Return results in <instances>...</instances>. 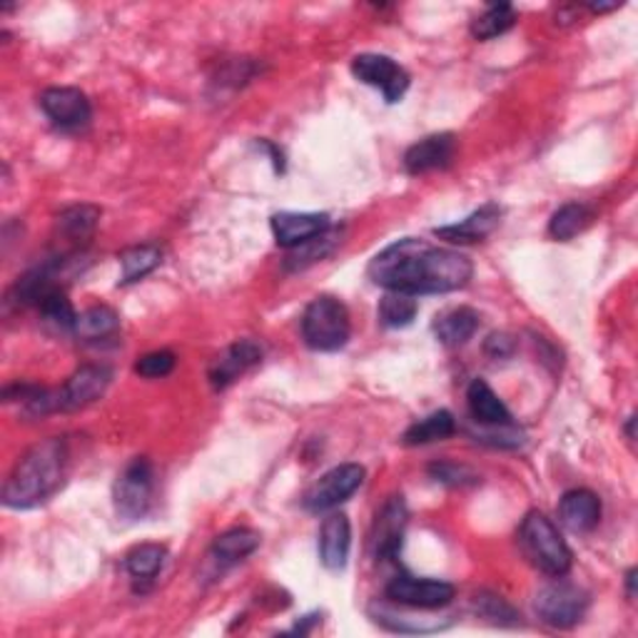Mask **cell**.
<instances>
[{"mask_svg": "<svg viewBox=\"0 0 638 638\" xmlns=\"http://www.w3.org/2000/svg\"><path fill=\"white\" fill-rule=\"evenodd\" d=\"M369 280L387 292L405 295H447L467 288L474 265L464 252L434 247L430 242L405 238L384 247L367 267Z\"/></svg>", "mask_w": 638, "mask_h": 638, "instance_id": "obj_1", "label": "cell"}, {"mask_svg": "<svg viewBox=\"0 0 638 638\" xmlns=\"http://www.w3.org/2000/svg\"><path fill=\"white\" fill-rule=\"evenodd\" d=\"M65 467H68V444L61 436L38 442L18 459L13 474L3 486V503L8 509H33L48 501L61 489Z\"/></svg>", "mask_w": 638, "mask_h": 638, "instance_id": "obj_2", "label": "cell"}, {"mask_svg": "<svg viewBox=\"0 0 638 638\" xmlns=\"http://www.w3.org/2000/svg\"><path fill=\"white\" fill-rule=\"evenodd\" d=\"M519 547L536 569L553 578L566 576L574 564V557H571L566 541L561 539L559 528L541 511H528L524 516L522 526H519Z\"/></svg>", "mask_w": 638, "mask_h": 638, "instance_id": "obj_3", "label": "cell"}, {"mask_svg": "<svg viewBox=\"0 0 638 638\" xmlns=\"http://www.w3.org/2000/svg\"><path fill=\"white\" fill-rule=\"evenodd\" d=\"M352 322L347 307L330 295L317 297L302 315V337L315 352H337L349 342Z\"/></svg>", "mask_w": 638, "mask_h": 638, "instance_id": "obj_4", "label": "cell"}, {"mask_svg": "<svg viewBox=\"0 0 638 638\" xmlns=\"http://www.w3.org/2000/svg\"><path fill=\"white\" fill-rule=\"evenodd\" d=\"M153 494H155V472L153 464L145 457L132 459L128 467L123 469L117 476L113 499L115 511L123 522H140L148 516L150 507H153Z\"/></svg>", "mask_w": 638, "mask_h": 638, "instance_id": "obj_5", "label": "cell"}, {"mask_svg": "<svg viewBox=\"0 0 638 638\" xmlns=\"http://www.w3.org/2000/svg\"><path fill=\"white\" fill-rule=\"evenodd\" d=\"M586 609H589V594L582 586L561 582V576L534 596L536 616L553 628H574L586 616Z\"/></svg>", "mask_w": 638, "mask_h": 638, "instance_id": "obj_6", "label": "cell"}, {"mask_svg": "<svg viewBox=\"0 0 638 638\" xmlns=\"http://www.w3.org/2000/svg\"><path fill=\"white\" fill-rule=\"evenodd\" d=\"M365 484V467L359 464H340L319 476V482L309 486L302 507L312 514H324V511L337 509L340 503L347 501L359 486Z\"/></svg>", "mask_w": 638, "mask_h": 638, "instance_id": "obj_7", "label": "cell"}, {"mask_svg": "<svg viewBox=\"0 0 638 638\" xmlns=\"http://www.w3.org/2000/svg\"><path fill=\"white\" fill-rule=\"evenodd\" d=\"M352 73L359 82H365L369 88L382 90V95L387 103H399L405 98L409 88V73L401 68L397 61H392L390 55L380 53H362L352 61Z\"/></svg>", "mask_w": 638, "mask_h": 638, "instance_id": "obj_8", "label": "cell"}, {"mask_svg": "<svg viewBox=\"0 0 638 638\" xmlns=\"http://www.w3.org/2000/svg\"><path fill=\"white\" fill-rule=\"evenodd\" d=\"M457 589L439 578H417L409 574L394 576L384 589L387 601L407 609H442L451 603Z\"/></svg>", "mask_w": 638, "mask_h": 638, "instance_id": "obj_9", "label": "cell"}, {"mask_svg": "<svg viewBox=\"0 0 638 638\" xmlns=\"http://www.w3.org/2000/svg\"><path fill=\"white\" fill-rule=\"evenodd\" d=\"M409 522V511L405 497H390L384 501L377 522L369 536V551H372L374 561H392L399 557L401 539H405V528Z\"/></svg>", "mask_w": 638, "mask_h": 638, "instance_id": "obj_10", "label": "cell"}, {"mask_svg": "<svg viewBox=\"0 0 638 638\" xmlns=\"http://www.w3.org/2000/svg\"><path fill=\"white\" fill-rule=\"evenodd\" d=\"M40 107L48 115V120L61 130H82L90 125L92 107L90 100L78 88H48L40 95Z\"/></svg>", "mask_w": 638, "mask_h": 638, "instance_id": "obj_11", "label": "cell"}, {"mask_svg": "<svg viewBox=\"0 0 638 638\" xmlns=\"http://www.w3.org/2000/svg\"><path fill=\"white\" fill-rule=\"evenodd\" d=\"M113 372L105 365H86L68 377L61 390V411H80L103 397L111 387Z\"/></svg>", "mask_w": 638, "mask_h": 638, "instance_id": "obj_12", "label": "cell"}, {"mask_svg": "<svg viewBox=\"0 0 638 638\" xmlns=\"http://www.w3.org/2000/svg\"><path fill=\"white\" fill-rule=\"evenodd\" d=\"M330 230L332 220L324 213H277L272 217L275 240L284 250H295Z\"/></svg>", "mask_w": 638, "mask_h": 638, "instance_id": "obj_13", "label": "cell"}, {"mask_svg": "<svg viewBox=\"0 0 638 638\" xmlns=\"http://www.w3.org/2000/svg\"><path fill=\"white\" fill-rule=\"evenodd\" d=\"M263 359V347L252 340H240L230 344L220 357L215 359V365L209 367V384L215 390H228L230 384L240 380L242 374L250 372L252 367L259 365Z\"/></svg>", "mask_w": 638, "mask_h": 638, "instance_id": "obj_14", "label": "cell"}, {"mask_svg": "<svg viewBox=\"0 0 638 638\" xmlns=\"http://www.w3.org/2000/svg\"><path fill=\"white\" fill-rule=\"evenodd\" d=\"M457 153V138L451 132H436L424 140H419L405 153V170L409 175H424L434 170H444L451 165Z\"/></svg>", "mask_w": 638, "mask_h": 638, "instance_id": "obj_15", "label": "cell"}, {"mask_svg": "<svg viewBox=\"0 0 638 638\" xmlns=\"http://www.w3.org/2000/svg\"><path fill=\"white\" fill-rule=\"evenodd\" d=\"M501 222V207L499 205H484L478 207L476 213H472L464 220H459L457 225H447V228H436L434 234L439 240H447L451 245H472V242H482L484 238L499 228Z\"/></svg>", "mask_w": 638, "mask_h": 638, "instance_id": "obj_16", "label": "cell"}, {"mask_svg": "<svg viewBox=\"0 0 638 638\" xmlns=\"http://www.w3.org/2000/svg\"><path fill=\"white\" fill-rule=\"evenodd\" d=\"M352 547V526L344 514H330L319 526V561L324 569L340 571L347 566Z\"/></svg>", "mask_w": 638, "mask_h": 638, "instance_id": "obj_17", "label": "cell"}, {"mask_svg": "<svg viewBox=\"0 0 638 638\" xmlns=\"http://www.w3.org/2000/svg\"><path fill=\"white\" fill-rule=\"evenodd\" d=\"M559 519L569 532L589 534L601 522V501L589 489H571L559 501Z\"/></svg>", "mask_w": 638, "mask_h": 638, "instance_id": "obj_18", "label": "cell"}, {"mask_svg": "<svg viewBox=\"0 0 638 638\" xmlns=\"http://www.w3.org/2000/svg\"><path fill=\"white\" fill-rule=\"evenodd\" d=\"M467 405H469V414H472L476 424L482 426L514 424L507 405H503V401L497 397V392H494L484 380H474L472 384H469Z\"/></svg>", "mask_w": 638, "mask_h": 638, "instance_id": "obj_19", "label": "cell"}, {"mask_svg": "<svg viewBox=\"0 0 638 638\" xmlns=\"http://www.w3.org/2000/svg\"><path fill=\"white\" fill-rule=\"evenodd\" d=\"M120 330V317L107 305H92L75 319L73 334L80 342H103Z\"/></svg>", "mask_w": 638, "mask_h": 638, "instance_id": "obj_20", "label": "cell"}, {"mask_svg": "<svg viewBox=\"0 0 638 638\" xmlns=\"http://www.w3.org/2000/svg\"><path fill=\"white\" fill-rule=\"evenodd\" d=\"M476 330H478V315L472 307H457L451 309V312L442 315L434 322L436 340L447 344V347H461V344H467L474 337Z\"/></svg>", "mask_w": 638, "mask_h": 638, "instance_id": "obj_21", "label": "cell"}, {"mask_svg": "<svg viewBox=\"0 0 638 638\" xmlns=\"http://www.w3.org/2000/svg\"><path fill=\"white\" fill-rule=\"evenodd\" d=\"M259 534L255 528H230V532L220 534L213 544V559L220 564H238V561L247 559L250 553L259 549Z\"/></svg>", "mask_w": 638, "mask_h": 638, "instance_id": "obj_22", "label": "cell"}, {"mask_svg": "<svg viewBox=\"0 0 638 638\" xmlns=\"http://www.w3.org/2000/svg\"><path fill=\"white\" fill-rule=\"evenodd\" d=\"M457 432V422H455V414L447 409H439L434 411V414L419 419L409 426L401 436V442L407 444V447H422V444H432V442H442V439H449L451 434Z\"/></svg>", "mask_w": 638, "mask_h": 638, "instance_id": "obj_23", "label": "cell"}, {"mask_svg": "<svg viewBox=\"0 0 638 638\" xmlns=\"http://www.w3.org/2000/svg\"><path fill=\"white\" fill-rule=\"evenodd\" d=\"M100 220V209L92 205H73L68 209H63L61 217H58V230L68 242H88L92 238V232L98 228Z\"/></svg>", "mask_w": 638, "mask_h": 638, "instance_id": "obj_24", "label": "cell"}, {"mask_svg": "<svg viewBox=\"0 0 638 638\" xmlns=\"http://www.w3.org/2000/svg\"><path fill=\"white\" fill-rule=\"evenodd\" d=\"M591 220H594L591 207H586L584 203H566L564 207H559L557 213L551 215L549 234L559 242H569L574 240L578 232L589 228Z\"/></svg>", "mask_w": 638, "mask_h": 638, "instance_id": "obj_25", "label": "cell"}, {"mask_svg": "<svg viewBox=\"0 0 638 638\" xmlns=\"http://www.w3.org/2000/svg\"><path fill=\"white\" fill-rule=\"evenodd\" d=\"M514 23H516L514 5L492 3L486 5V11L482 15H476V18L472 21V36L476 40H494L514 28Z\"/></svg>", "mask_w": 638, "mask_h": 638, "instance_id": "obj_26", "label": "cell"}, {"mask_svg": "<svg viewBox=\"0 0 638 638\" xmlns=\"http://www.w3.org/2000/svg\"><path fill=\"white\" fill-rule=\"evenodd\" d=\"M167 559V549L160 544H140L125 557V569L136 582H153L163 571Z\"/></svg>", "mask_w": 638, "mask_h": 638, "instance_id": "obj_27", "label": "cell"}, {"mask_svg": "<svg viewBox=\"0 0 638 638\" xmlns=\"http://www.w3.org/2000/svg\"><path fill=\"white\" fill-rule=\"evenodd\" d=\"M160 263H163V250L155 245H138L125 250L120 255V265H123V284H132L140 282L142 277H148L150 272H155Z\"/></svg>", "mask_w": 638, "mask_h": 638, "instance_id": "obj_28", "label": "cell"}, {"mask_svg": "<svg viewBox=\"0 0 638 638\" xmlns=\"http://www.w3.org/2000/svg\"><path fill=\"white\" fill-rule=\"evenodd\" d=\"M419 302L405 292H387L380 302V322L392 330H405L417 319Z\"/></svg>", "mask_w": 638, "mask_h": 638, "instance_id": "obj_29", "label": "cell"}, {"mask_svg": "<svg viewBox=\"0 0 638 638\" xmlns=\"http://www.w3.org/2000/svg\"><path fill=\"white\" fill-rule=\"evenodd\" d=\"M38 309H40V317H43L48 324H53L55 330L73 332L78 312L73 309V302L68 299V295H65L63 288L48 292V295L40 299Z\"/></svg>", "mask_w": 638, "mask_h": 638, "instance_id": "obj_30", "label": "cell"}, {"mask_svg": "<svg viewBox=\"0 0 638 638\" xmlns=\"http://www.w3.org/2000/svg\"><path fill=\"white\" fill-rule=\"evenodd\" d=\"M374 621L380 626L390 628V631H399V634H432L449 626V621L444 618H409V616L392 614V611L384 607L374 611Z\"/></svg>", "mask_w": 638, "mask_h": 638, "instance_id": "obj_31", "label": "cell"}, {"mask_svg": "<svg viewBox=\"0 0 638 638\" xmlns=\"http://www.w3.org/2000/svg\"><path fill=\"white\" fill-rule=\"evenodd\" d=\"M474 611L494 626H514L519 624V618H522L519 616V611L511 607L507 599H501V596L489 594V591H482L474 596Z\"/></svg>", "mask_w": 638, "mask_h": 638, "instance_id": "obj_32", "label": "cell"}, {"mask_svg": "<svg viewBox=\"0 0 638 638\" xmlns=\"http://www.w3.org/2000/svg\"><path fill=\"white\" fill-rule=\"evenodd\" d=\"M337 234L332 232H324L319 234V238L305 242V245L295 247V252L288 257V270H302V267L317 263V259H322L324 255H330L332 247L337 245Z\"/></svg>", "mask_w": 638, "mask_h": 638, "instance_id": "obj_33", "label": "cell"}, {"mask_svg": "<svg viewBox=\"0 0 638 638\" xmlns=\"http://www.w3.org/2000/svg\"><path fill=\"white\" fill-rule=\"evenodd\" d=\"M430 476L434 482L447 484V486H469L478 482V474L467 464H457V461H436L430 467Z\"/></svg>", "mask_w": 638, "mask_h": 638, "instance_id": "obj_34", "label": "cell"}, {"mask_svg": "<svg viewBox=\"0 0 638 638\" xmlns=\"http://www.w3.org/2000/svg\"><path fill=\"white\" fill-rule=\"evenodd\" d=\"M175 362H178V359H175L170 349H157L138 359L136 372L140 377H145V380H160V377H167L173 372Z\"/></svg>", "mask_w": 638, "mask_h": 638, "instance_id": "obj_35", "label": "cell"}, {"mask_svg": "<svg viewBox=\"0 0 638 638\" xmlns=\"http://www.w3.org/2000/svg\"><path fill=\"white\" fill-rule=\"evenodd\" d=\"M514 349H516V342L507 332H494L484 342V352L492 359H509L511 355H514Z\"/></svg>", "mask_w": 638, "mask_h": 638, "instance_id": "obj_36", "label": "cell"}, {"mask_svg": "<svg viewBox=\"0 0 638 638\" xmlns=\"http://www.w3.org/2000/svg\"><path fill=\"white\" fill-rule=\"evenodd\" d=\"M626 586H628V596L634 599V596H636V569H631L626 574Z\"/></svg>", "mask_w": 638, "mask_h": 638, "instance_id": "obj_37", "label": "cell"}]
</instances>
